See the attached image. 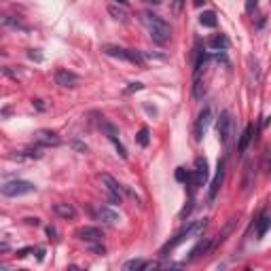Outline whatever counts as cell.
<instances>
[{
  "label": "cell",
  "instance_id": "44dd1931",
  "mask_svg": "<svg viewBox=\"0 0 271 271\" xmlns=\"http://www.w3.org/2000/svg\"><path fill=\"white\" fill-rule=\"evenodd\" d=\"M267 229H269V216L265 214H261V218H258V238H265V233H267Z\"/></svg>",
  "mask_w": 271,
  "mask_h": 271
},
{
  "label": "cell",
  "instance_id": "2e32d148",
  "mask_svg": "<svg viewBox=\"0 0 271 271\" xmlns=\"http://www.w3.org/2000/svg\"><path fill=\"white\" fill-rule=\"evenodd\" d=\"M210 250H212V241L210 239H201L199 244L195 246L191 252H189V255H191V256H189V261H195V258H199L201 255H207Z\"/></svg>",
  "mask_w": 271,
  "mask_h": 271
},
{
  "label": "cell",
  "instance_id": "3957f363",
  "mask_svg": "<svg viewBox=\"0 0 271 271\" xmlns=\"http://www.w3.org/2000/svg\"><path fill=\"white\" fill-rule=\"evenodd\" d=\"M102 53L108 55V57H117V60L129 62V64H136V66H144V55L140 53V51H136V49H125V47H114V45H104Z\"/></svg>",
  "mask_w": 271,
  "mask_h": 271
},
{
  "label": "cell",
  "instance_id": "7c38bea8",
  "mask_svg": "<svg viewBox=\"0 0 271 271\" xmlns=\"http://www.w3.org/2000/svg\"><path fill=\"white\" fill-rule=\"evenodd\" d=\"M94 214H96L97 221H102L104 224H117L119 223V214L114 210H111V207H106V206L96 207Z\"/></svg>",
  "mask_w": 271,
  "mask_h": 271
},
{
  "label": "cell",
  "instance_id": "8992f818",
  "mask_svg": "<svg viewBox=\"0 0 271 271\" xmlns=\"http://www.w3.org/2000/svg\"><path fill=\"white\" fill-rule=\"evenodd\" d=\"M55 85H60V87L64 89H74L80 85V77L79 74H74L72 70H66V68H62V70L55 72Z\"/></svg>",
  "mask_w": 271,
  "mask_h": 271
},
{
  "label": "cell",
  "instance_id": "1f68e13d",
  "mask_svg": "<svg viewBox=\"0 0 271 271\" xmlns=\"http://www.w3.org/2000/svg\"><path fill=\"white\" fill-rule=\"evenodd\" d=\"M142 2H146V4H153V7H157V4H161V0H142Z\"/></svg>",
  "mask_w": 271,
  "mask_h": 271
},
{
  "label": "cell",
  "instance_id": "9a60e30c",
  "mask_svg": "<svg viewBox=\"0 0 271 271\" xmlns=\"http://www.w3.org/2000/svg\"><path fill=\"white\" fill-rule=\"evenodd\" d=\"M53 212H55V216H60V218H74L77 216V210H74V206L72 204H55L53 206Z\"/></svg>",
  "mask_w": 271,
  "mask_h": 271
},
{
  "label": "cell",
  "instance_id": "836d02e7",
  "mask_svg": "<svg viewBox=\"0 0 271 271\" xmlns=\"http://www.w3.org/2000/svg\"><path fill=\"white\" fill-rule=\"evenodd\" d=\"M94 250L97 252V255H104V252H106V250H104V246H94Z\"/></svg>",
  "mask_w": 271,
  "mask_h": 271
},
{
  "label": "cell",
  "instance_id": "d590c367",
  "mask_svg": "<svg viewBox=\"0 0 271 271\" xmlns=\"http://www.w3.org/2000/svg\"><path fill=\"white\" fill-rule=\"evenodd\" d=\"M114 2H119L121 7H128V0H114Z\"/></svg>",
  "mask_w": 271,
  "mask_h": 271
},
{
  "label": "cell",
  "instance_id": "8d00e7d4",
  "mask_svg": "<svg viewBox=\"0 0 271 271\" xmlns=\"http://www.w3.org/2000/svg\"><path fill=\"white\" fill-rule=\"evenodd\" d=\"M0 269H7V265H2V263H0Z\"/></svg>",
  "mask_w": 271,
  "mask_h": 271
},
{
  "label": "cell",
  "instance_id": "e575fe53",
  "mask_svg": "<svg viewBox=\"0 0 271 271\" xmlns=\"http://www.w3.org/2000/svg\"><path fill=\"white\" fill-rule=\"evenodd\" d=\"M204 2H206V0H193V4H195V7H201Z\"/></svg>",
  "mask_w": 271,
  "mask_h": 271
},
{
  "label": "cell",
  "instance_id": "ffe728a7",
  "mask_svg": "<svg viewBox=\"0 0 271 271\" xmlns=\"http://www.w3.org/2000/svg\"><path fill=\"white\" fill-rule=\"evenodd\" d=\"M123 269H128V271H131V269H146V261H142V258H131V261H128L123 265Z\"/></svg>",
  "mask_w": 271,
  "mask_h": 271
},
{
  "label": "cell",
  "instance_id": "d4e9b609",
  "mask_svg": "<svg viewBox=\"0 0 271 271\" xmlns=\"http://www.w3.org/2000/svg\"><path fill=\"white\" fill-rule=\"evenodd\" d=\"M258 7V0H246V11L248 13H255Z\"/></svg>",
  "mask_w": 271,
  "mask_h": 271
},
{
  "label": "cell",
  "instance_id": "5bb4252c",
  "mask_svg": "<svg viewBox=\"0 0 271 271\" xmlns=\"http://www.w3.org/2000/svg\"><path fill=\"white\" fill-rule=\"evenodd\" d=\"M207 47L212 51H224V49H229V38L224 34H214V36L207 40Z\"/></svg>",
  "mask_w": 271,
  "mask_h": 271
},
{
  "label": "cell",
  "instance_id": "6da1fadb",
  "mask_svg": "<svg viewBox=\"0 0 271 271\" xmlns=\"http://www.w3.org/2000/svg\"><path fill=\"white\" fill-rule=\"evenodd\" d=\"M140 19L142 24L148 28V32H151V38L155 40L157 45H165L172 36V28L165 19H161L159 15L151 13V11H142L140 13Z\"/></svg>",
  "mask_w": 271,
  "mask_h": 271
},
{
  "label": "cell",
  "instance_id": "4316f807",
  "mask_svg": "<svg viewBox=\"0 0 271 271\" xmlns=\"http://www.w3.org/2000/svg\"><path fill=\"white\" fill-rule=\"evenodd\" d=\"M28 57H30V60H36V62H43V55L38 53V49H30L28 51Z\"/></svg>",
  "mask_w": 271,
  "mask_h": 271
},
{
  "label": "cell",
  "instance_id": "484cf974",
  "mask_svg": "<svg viewBox=\"0 0 271 271\" xmlns=\"http://www.w3.org/2000/svg\"><path fill=\"white\" fill-rule=\"evenodd\" d=\"M182 4H184V0H172V11L178 15L182 11Z\"/></svg>",
  "mask_w": 271,
  "mask_h": 271
},
{
  "label": "cell",
  "instance_id": "ac0fdd59",
  "mask_svg": "<svg viewBox=\"0 0 271 271\" xmlns=\"http://www.w3.org/2000/svg\"><path fill=\"white\" fill-rule=\"evenodd\" d=\"M108 13L112 15V19L117 21H128V9L125 7H117V4H108Z\"/></svg>",
  "mask_w": 271,
  "mask_h": 271
},
{
  "label": "cell",
  "instance_id": "e0dca14e",
  "mask_svg": "<svg viewBox=\"0 0 271 271\" xmlns=\"http://www.w3.org/2000/svg\"><path fill=\"white\" fill-rule=\"evenodd\" d=\"M252 138H255V125L252 123H248L246 125V129H244V134H241V138H239V153H244L246 148H248V144L252 142Z\"/></svg>",
  "mask_w": 271,
  "mask_h": 271
},
{
  "label": "cell",
  "instance_id": "cb8c5ba5",
  "mask_svg": "<svg viewBox=\"0 0 271 271\" xmlns=\"http://www.w3.org/2000/svg\"><path fill=\"white\" fill-rule=\"evenodd\" d=\"M189 176H191V172H187L184 168H178L176 170V180L178 182H189Z\"/></svg>",
  "mask_w": 271,
  "mask_h": 271
},
{
  "label": "cell",
  "instance_id": "f546056e",
  "mask_svg": "<svg viewBox=\"0 0 271 271\" xmlns=\"http://www.w3.org/2000/svg\"><path fill=\"white\" fill-rule=\"evenodd\" d=\"M32 250V248H24V250H19V252H17V256H19V258H24V256H28V252H30Z\"/></svg>",
  "mask_w": 271,
  "mask_h": 271
},
{
  "label": "cell",
  "instance_id": "7402d4cb",
  "mask_svg": "<svg viewBox=\"0 0 271 271\" xmlns=\"http://www.w3.org/2000/svg\"><path fill=\"white\" fill-rule=\"evenodd\" d=\"M2 24H7L11 28H17V30H28V26L21 24V21L15 19V17H2Z\"/></svg>",
  "mask_w": 271,
  "mask_h": 271
},
{
  "label": "cell",
  "instance_id": "ba28073f",
  "mask_svg": "<svg viewBox=\"0 0 271 271\" xmlns=\"http://www.w3.org/2000/svg\"><path fill=\"white\" fill-rule=\"evenodd\" d=\"M102 182L106 184V191H108V199H111V204H121V184L114 180L112 176H108V174H102Z\"/></svg>",
  "mask_w": 271,
  "mask_h": 271
},
{
  "label": "cell",
  "instance_id": "277c9868",
  "mask_svg": "<svg viewBox=\"0 0 271 271\" xmlns=\"http://www.w3.org/2000/svg\"><path fill=\"white\" fill-rule=\"evenodd\" d=\"M34 191H36V187L28 180H11L7 184H2V189H0V193L4 197H21V195H30Z\"/></svg>",
  "mask_w": 271,
  "mask_h": 271
},
{
  "label": "cell",
  "instance_id": "7a4b0ae2",
  "mask_svg": "<svg viewBox=\"0 0 271 271\" xmlns=\"http://www.w3.org/2000/svg\"><path fill=\"white\" fill-rule=\"evenodd\" d=\"M206 227H207V218H201V221L191 223L187 229H182V231L178 233L174 239H170L168 244H165L163 248H161V252H159V255H161V256H168V252H170V250H174V248H176L178 244H182L184 239H189V238H199V235L206 231Z\"/></svg>",
  "mask_w": 271,
  "mask_h": 271
},
{
  "label": "cell",
  "instance_id": "83f0119b",
  "mask_svg": "<svg viewBox=\"0 0 271 271\" xmlns=\"http://www.w3.org/2000/svg\"><path fill=\"white\" fill-rule=\"evenodd\" d=\"M142 87H144V85H142V83H131V85H129V87H128V89H125V94H134V91H140Z\"/></svg>",
  "mask_w": 271,
  "mask_h": 271
},
{
  "label": "cell",
  "instance_id": "8fae6325",
  "mask_svg": "<svg viewBox=\"0 0 271 271\" xmlns=\"http://www.w3.org/2000/svg\"><path fill=\"white\" fill-rule=\"evenodd\" d=\"M102 129L106 131V138H108V140H111V142L114 144V148H117V153L121 155V157H123V159L128 157V151H125V146H123V144H121L119 136H117V129H114L111 123H106V121H102Z\"/></svg>",
  "mask_w": 271,
  "mask_h": 271
},
{
  "label": "cell",
  "instance_id": "9c48e42d",
  "mask_svg": "<svg viewBox=\"0 0 271 271\" xmlns=\"http://www.w3.org/2000/svg\"><path fill=\"white\" fill-rule=\"evenodd\" d=\"M223 180H224V161L221 159L218 161V168H216V176H214V180H212V184H210V191H207V199L210 201L216 199V195H218V191H221V187H223Z\"/></svg>",
  "mask_w": 271,
  "mask_h": 271
},
{
  "label": "cell",
  "instance_id": "d6986e66",
  "mask_svg": "<svg viewBox=\"0 0 271 271\" xmlns=\"http://www.w3.org/2000/svg\"><path fill=\"white\" fill-rule=\"evenodd\" d=\"M199 24L204 26V28H216V15L212 13V11H204V13L199 15Z\"/></svg>",
  "mask_w": 271,
  "mask_h": 271
},
{
  "label": "cell",
  "instance_id": "603a6c76",
  "mask_svg": "<svg viewBox=\"0 0 271 271\" xmlns=\"http://www.w3.org/2000/svg\"><path fill=\"white\" fill-rule=\"evenodd\" d=\"M136 140H138V144H140V146H148V142H151V138H148V129L142 128L140 131H138Z\"/></svg>",
  "mask_w": 271,
  "mask_h": 271
},
{
  "label": "cell",
  "instance_id": "30bf717a",
  "mask_svg": "<svg viewBox=\"0 0 271 271\" xmlns=\"http://www.w3.org/2000/svg\"><path fill=\"white\" fill-rule=\"evenodd\" d=\"M77 238L83 241H89V244H97V241H102L104 233L100 227H83L77 231Z\"/></svg>",
  "mask_w": 271,
  "mask_h": 271
},
{
  "label": "cell",
  "instance_id": "5b68a950",
  "mask_svg": "<svg viewBox=\"0 0 271 271\" xmlns=\"http://www.w3.org/2000/svg\"><path fill=\"white\" fill-rule=\"evenodd\" d=\"M233 136V114L229 111H223L218 117V138L223 144H227Z\"/></svg>",
  "mask_w": 271,
  "mask_h": 271
},
{
  "label": "cell",
  "instance_id": "4dcf8cb0",
  "mask_svg": "<svg viewBox=\"0 0 271 271\" xmlns=\"http://www.w3.org/2000/svg\"><path fill=\"white\" fill-rule=\"evenodd\" d=\"M47 235H49V238H55V235H57V231H55L53 227H47Z\"/></svg>",
  "mask_w": 271,
  "mask_h": 271
},
{
  "label": "cell",
  "instance_id": "d6a6232c",
  "mask_svg": "<svg viewBox=\"0 0 271 271\" xmlns=\"http://www.w3.org/2000/svg\"><path fill=\"white\" fill-rule=\"evenodd\" d=\"M26 223H28V224H34V227H36V224H38V218H26Z\"/></svg>",
  "mask_w": 271,
  "mask_h": 271
},
{
  "label": "cell",
  "instance_id": "52a82bcc",
  "mask_svg": "<svg viewBox=\"0 0 271 271\" xmlns=\"http://www.w3.org/2000/svg\"><path fill=\"white\" fill-rule=\"evenodd\" d=\"M210 121H212V111L210 108H204L197 117V123H195V140H201L206 136L207 128H210Z\"/></svg>",
  "mask_w": 271,
  "mask_h": 271
},
{
  "label": "cell",
  "instance_id": "4fadbf2b",
  "mask_svg": "<svg viewBox=\"0 0 271 271\" xmlns=\"http://www.w3.org/2000/svg\"><path fill=\"white\" fill-rule=\"evenodd\" d=\"M36 142L43 144V146H57V144H60V136H57L55 131L40 129V131H36Z\"/></svg>",
  "mask_w": 271,
  "mask_h": 271
},
{
  "label": "cell",
  "instance_id": "f1b7e54d",
  "mask_svg": "<svg viewBox=\"0 0 271 271\" xmlns=\"http://www.w3.org/2000/svg\"><path fill=\"white\" fill-rule=\"evenodd\" d=\"M72 148H77V151H80V153L87 151V146H85V144H80V142H72Z\"/></svg>",
  "mask_w": 271,
  "mask_h": 271
}]
</instances>
